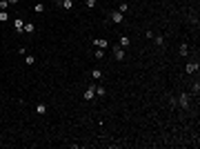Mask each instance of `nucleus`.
I'll list each match as a JSON object with an SVG mask.
<instances>
[{"mask_svg": "<svg viewBox=\"0 0 200 149\" xmlns=\"http://www.w3.org/2000/svg\"><path fill=\"white\" fill-rule=\"evenodd\" d=\"M109 20H111V22H116V25H120V22H125V14H120V11L116 9V11H111V14H109Z\"/></svg>", "mask_w": 200, "mask_h": 149, "instance_id": "f257e3e1", "label": "nucleus"}, {"mask_svg": "<svg viewBox=\"0 0 200 149\" xmlns=\"http://www.w3.org/2000/svg\"><path fill=\"white\" fill-rule=\"evenodd\" d=\"M189 102H191V96L189 94H180V98H178V102H176V105H180L182 109H189Z\"/></svg>", "mask_w": 200, "mask_h": 149, "instance_id": "f03ea898", "label": "nucleus"}, {"mask_svg": "<svg viewBox=\"0 0 200 149\" xmlns=\"http://www.w3.org/2000/svg\"><path fill=\"white\" fill-rule=\"evenodd\" d=\"M114 58L116 60H118V62H120V60H125V49H122V47H114Z\"/></svg>", "mask_w": 200, "mask_h": 149, "instance_id": "7ed1b4c3", "label": "nucleus"}, {"mask_svg": "<svg viewBox=\"0 0 200 149\" xmlns=\"http://www.w3.org/2000/svg\"><path fill=\"white\" fill-rule=\"evenodd\" d=\"M14 29L18 31V34H22V29H25V20H22V18H14Z\"/></svg>", "mask_w": 200, "mask_h": 149, "instance_id": "20e7f679", "label": "nucleus"}, {"mask_svg": "<svg viewBox=\"0 0 200 149\" xmlns=\"http://www.w3.org/2000/svg\"><path fill=\"white\" fill-rule=\"evenodd\" d=\"M94 45L98 47V49H105V51L109 49V42H107L105 38H98V40H94Z\"/></svg>", "mask_w": 200, "mask_h": 149, "instance_id": "39448f33", "label": "nucleus"}, {"mask_svg": "<svg viewBox=\"0 0 200 149\" xmlns=\"http://www.w3.org/2000/svg\"><path fill=\"white\" fill-rule=\"evenodd\" d=\"M60 7H62L65 11H71L74 9V0H60Z\"/></svg>", "mask_w": 200, "mask_h": 149, "instance_id": "423d86ee", "label": "nucleus"}, {"mask_svg": "<svg viewBox=\"0 0 200 149\" xmlns=\"http://www.w3.org/2000/svg\"><path fill=\"white\" fill-rule=\"evenodd\" d=\"M120 47H122V49H127V47L131 45V40H129V36H120V42H118Z\"/></svg>", "mask_w": 200, "mask_h": 149, "instance_id": "0eeeda50", "label": "nucleus"}, {"mask_svg": "<svg viewBox=\"0 0 200 149\" xmlns=\"http://www.w3.org/2000/svg\"><path fill=\"white\" fill-rule=\"evenodd\" d=\"M94 98H96V87H89L85 91V100H94Z\"/></svg>", "mask_w": 200, "mask_h": 149, "instance_id": "6e6552de", "label": "nucleus"}, {"mask_svg": "<svg viewBox=\"0 0 200 149\" xmlns=\"http://www.w3.org/2000/svg\"><path fill=\"white\" fill-rule=\"evenodd\" d=\"M185 71L187 74H196V71H198V62H189V65L185 67Z\"/></svg>", "mask_w": 200, "mask_h": 149, "instance_id": "1a4fd4ad", "label": "nucleus"}, {"mask_svg": "<svg viewBox=\"0 0 200 149\" xmlns=\"http://www.w3.org/2000/svg\"><path fill=\"white\" fill-rule=\"evenodd\" d=\"M36 114H38V116H45L47 114V105H42V102L36 105Z\"/></svg>", "mask_w": 200, "mask_h": 149, "instance_id": "9d476101", "label": "nucleus"}, {"mask_svg": "<svg viewBox=\"0 0 200 149\" xmlns=\"http://www.w3.org/2000/svg\"><path fill=\"white\" fill-rule=\"evenodd\" d=\"M36 31V27L31 25V22H25V29H22V34H34Z\"/></svg>", "mask_w": 200, "mask_h": 149, "instance_id": "9b49d317", "label": "nucleus"}, {"mask_svg": "<svg viewBox=\"0 0 200 149\" xmlns=\"http://www.w3.org/2000/svg\"><path fill=\"white\" fill-rule=\"evenodd\" d=\"M180 56H189V45H187V42L180 45Z\"/></svg>", "mask_w": 200, "mask_h": 149, "instance_id": "f8f14e48", "label": "nucleus"}, {"mask_svg": "<svg viewBox=\"0 0 200 149\" xmlns=\"http://www.w3.org/2000/svg\"><path fill=\"white\" fill-rule=\"evenodd\" d=\"M105 94H107V89H105V87H100V85H96V96H100V98H102Z\"/></svg>", "mask_w": 200, "mask_h": 149, "instance_id": "ddd939ff", "label": "nucleus"}, {"mask_svg": "<svg viewBox=\"0 0 200 149\" xmlns=\"http://www.w3.org/2000/svg\"><path fill=\"white\" fill-rule=\"evenodd\" d=\"M118 11H120V14H127V11H129V5H127V2H120V5H118Z\"/></svg>", "mask_w": 200, "mask_h": 149, "instance_id": "4468645a", "label": "nucleus"}, {"mask_svg": "<svg viewBox=\"0 0 200 149\" xmlns=\"http://www.w3.org/2000/svg\"><path fill=\"white\" fill-rule=\"evenodd\" d=\"M94 58H105V49H98V47H96V51H94Z\"/></svg>", "mask_w": 200, "mask_h": 149, "instance_id": "2eb2a0df", "label": "nucleus"}, {"mask_svg": "<svg viewBox=\"0 0 200 149\" xmlns=\"http://www.w3.org/2000/svg\"><path fill=\"white\" fill-rule=\"evenodd\" d=\"M25 62H27V65H36V56L27 54V56H25Z\"/></svg>", "mask_w": 200, "mask_h": 149, "instance_id": "dca6fc26", "label": "nucleus"}, {"mask_svg": "<svg viewBox=\"0 0 200 149\" xmlns=\"http://www.w3.org/2000/svg\"><path fill=\"white\" fill-rule=\"evenodd\" d=\"M91 78H94V80H100V78H102V71H100V69H94V71H91Z\"/></svg>", "mask_w": 200, "mask_h": 149, "instance_id": "f3484780", "label": "nucleus"}, {"mask_svg": "<svg viewBox=\"0 0 200 149\" xmlns=\"http://www.w3.org/2000/svg\"><path fill=\"white\" fill-rule=\"evenodd\" d=\"M154 40H156V45H158V47L165 45V36H154Z\"/></svg>", "mask_w": 200, "mask_h": 149, "instance_id": "a211bd4d", "label": "nucleus"}, {"mask_svg": "<svg viewBox=\"0 0 200 149\" xmlns=\"http://www.w3.org/2000/svg\"><path fill=\"white\" fill-rule=\"evenodd\" d=\"M36 14H45V5L42 2H36Z\"/></svg>", "mask_w": 200, "mask_h": 149, "instance_id": "6ab92c4d", "label": "nucleus"}, {"mask_svg": "<svg viewBox=\"0 0 200 149\" xmlns=\"http://www.w3.org/2000/svg\"><path fill=\"white\" fill-rule=\"evenodd\" d=\"M9 9V2H7V0H0V11H7Z\"/></svg>", "mask_w": 200, "mask_h": 149, "instance_id": "aec40b11", "label": "nucleus"}, {"mask_svg": "<svg viewBox=\"0 0 200 149\" xmlns=\"http://www.w3.org/2000/svg\"><path fill=\"white\" fill-rule=\"evenodd\" d=\"M7 20H9V14H7V11H0V22H7Z\"/></svg>", "mask_w": 200, "mask_h": 149, "instance_id": "412c9836", "label": "nucleus"}, {"mask_svg": "<svg viewBox=\"0 0 200 149\" xmlns=\"http://www.w3.org/2000/svg\"><path fill=\"white\" fill-rule=\"evenodd\" d=\"M85 7H87V9H94V7H96V0H85Z\"/></svg>", "mask_w": 200, "mask_h": 149, "instance_id": "4be33fe9", "label": "nucleus"}, {"mask_svg": "<svg viewBox=\"0 0 200 149\" xmlns=\"http://www.w3.org/2000/svg\"><path fill=\"white\" fill-rule=\"evenodd\" d=\"M9 5H18V0H9Z\"/></svg>", "mask_w": 200, "mask_h": 149, "instance_id": "5701e85b", "label": "nucleus"}, {"mask_svg": "<svg viewBox=\"0 0 200 149\" xmlns=\"http://www.w3.org/2000/svg\"><path fill=\"white\" fill-rule=\"evenodd\" d=\"M7 2H9V0H7Z\"/></svg>", "mask_w": 200, "mask_h": 149, "instance_id": "b1692460", "label": "nucleus"}]
</instances>
